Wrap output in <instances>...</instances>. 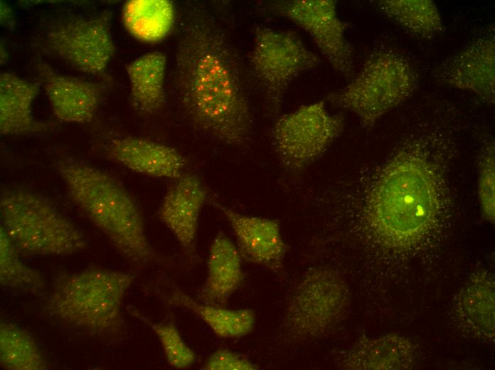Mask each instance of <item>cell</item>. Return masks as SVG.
<instances>
[{"label":"cell","instance_id":"2","mask_svg":"<svg viewBox=\"0 0 495 370\" xmlns=\"http://www.w3.org/2000/svg\"><path fill=\"white\" fill-rule=\"evenodd\" d=\"M174 88L193 127L225 144L248 142L252 115L238 59L224 31L204 10L191 11L183 24Z\"/></svg>","mask_w":495,"mask_h":370},{"label":"cell","instance_id":"6","mask_svg":"<svg viewBox=\"0 0 495 370\" xmlns=\"http://www.w3.org/2000/svg\"><path fill=\"white\" fill-rule=\"evenodd\" d=\"M1 227L20 253L68 255L87 246L82 232L47 199L24 189L4 190Z\"/></svg>","mask_w":495,"mask_h":370},{"label":"cell","instance_id":"17","mask_svg":"<svg viewBox=\"0 0 495 370\" xmlns=\"http://www.w3.org/2000/svg\"><path fill=\"white\" fill-rule=\"evenodd\" d=\"M494 282L491 272L477 270L467 278L453 300V314L459 329L477 341H494Z\"/></svg>","mask_w":495,"mask_h":370},{"label":"cell","instance_id":"27","mask_svg":"<svg viewBox=\"0 0 495 370\" xmlns=\"http://www.w3.org/2000/svg\"><path fill=\"white\" fill-rule=\"evenodd\" d=\"M478 197L484 218L495 221V152L494 139L487 140L478 157Z\"/></svg>","mask_w":495,"mask_h":370},{"label":"cell","instance_id":"8","mask_svg":"<svg viewBox=\"0 0 495 370\" xmlns=\"http://www.w3.org/2000/svg\"><path fill=\"white\" fill-rule=\"evenodd\" d=\"M348 286L335 269L309 270L294 287L281 324L289 343L312 341L329 334L344 319L350 305Z\"/></svg>","mask_w":495,"mask_h":370},{"label":"cell","instance_id":"12","mask_svg":"<svg viewBox=\"0 0 495 370\" xmlns=\"http://www.w3.org/2000/svg\"><path fill=\"white\" fill-rule=\"evenodd\" d=\"M438 83L475 95L484 103L495 100L494 26H489L463 48L432 70Z\"/></svg>","mask_w":495,"mask_h":370},{"label":"cell","instance_id":"16","mask_svg":"<svg viewBox=\"0 0 495 370\" xmlns=\"http://www.w3.org/2000/svg\"><path fill=\"white\" fill-rule=\"evenodd\" d=\"M106 158L145 176L175 179L185 171L187 161L178 149L149 139L125 136L103 145Z\"/></svg>","mask_w":495,"mask_h":370},{"label":"cell","instance_id":"30","mask_svg":"<svg viewBox=\"0 0 495 370\" xmlns=\"http://www.w3.org/2000/svg\"><path fill=\"white\" fill-rule=\"evenodd\" d=\"M1 23L8 28H14L16 24L15 16L12 9L4 1L0 4Z\"/></svg>","mask_w":495,"mask_h":370},{"label":"cell","instance_id":"31","mask_svg":"<svg viewBox=\"0 0 495 370\" xmlns=\"http://www.w3.org/2000/svg\"><path fill=\"white\" fill-rule=\"evenodd\" d=\"M9 58V53L6 51V49L4 48V45H2V43H1V64L4 65Z\"/></svg>","mask_w":495,"mask_h":370},{"label":"cell","instance_id":"4","mask_svg":"<svg viewBox=\"0 0 495 370\" xmlns=\"http://www.w3.org/2000/svg\"><path fill=\"white\" fill-rule=\"evenodd\" d=\"M134 280L131 273L105 269L64 275L52 287L46 310L92 335H114L124 327L123 301Z\"/></svg>","mask_w":495,"mask_h":370},{"label":"cell","instance_id":"24","mask_svg":"<svg viewBox=\"0 0 495 370\" xmlns=\"http://www.w3.org/2000/svg\"><path fill=\"white\" fill-rule=\"evenodd\" d=\"M378 10L408 34L430 39L442 33L445 27L440 12L431 0H381Z\"/></svg>","mask_w":495,"mask_h":370},{"label":"cell","instance_id":"18","mask_svg":"<svg viewBox=\"0 0 495 370\" xmlns=\"http://www.w3.org/2000/svg\"><path fill=\"white\" fill-rule=\"evenodd\" d=\"M416 361L411 339L390 333L359 338L339 354L336 366L346 370H406L412 369Z\"/></svg>","mask_w":495,"mask_h":370},{"label":"cell","instance_id":"20","mask_svg":"<svg viewBox=\"0 0 495 370\" xmlns=\"http://www.w3.org/2000/svg\"><path fill=\"white\" fill-rule=\"evenodd\" d=\"M242 260L237 245L223 231H219L210 246L200 302L218 306L224 304L243 282Z\"/></svg>","mask_w":495,"mask_h":370},{"label":"cell","instance_id":"25","mask_svg":"<svg viewBox=\"0 0 495 370\" xmlns=\"http://www.w3.org/2000/svg\"><path fill=\"white\" fill-rule=\"evenodd\" d=\"M0 364L8 370H44L46 361L26 330L9 322L0 323Z\"/></svg>","mask_w":495,"mask_h":370},{"label":"cell","instance_id":"14","mask_svg":"<svg viewBox=\"0 0 495 370\" xmlns=\"http://www.w3.org/2000/svg\"><path fill=\"white\" fill-rule=\"evenodd\" d=\"M210 201L229 223L242 259L272 270L282 267L287 246L278 220L245 215L215 199Z\"/></svg>","mask_w":495,"mask_h":370},{"label":"cell","instance_id":"10","mask_svg":"<svg viewBox=\"0 0 495 370\" xmlns=\"http://www.w3.org/2000/svg\"><path fill=\"white\" fill-rule=\"evenodd\" d=\"M250 62L271 112L277 115L290 83L301 73L317 67L320 59L295 32L259 26L254 31Z\"/></svg>","mask_w":495,"mask_h":370},{"label":"cell","instance_id":"1","mask_svg":"<svg viewBox=\"0 0 495 370\" xmlns=\"http://www.w3.org/2000/svg\"><path fill=\"white\" fill-rule=\"evenodd\" d=\"M452 128L443 120L417 121L378 164L303 194L357 209L366 235L380 248L412 250L435 229L452 196Z\"/></svg>","mask_w":495,"mask_h":370},{"label":"cell","instance_id":"21","mask_svg":"<svg viewBox=\"0 0 495 370\" xmlns=\"http://www.w3.org/2000/svg\"><path fill=\"white\" fill-rule=\"evenodd\" d=\"M167 58L161 51L143 54L126 66L132 106L142 115L161 111L166 101Z\"/></svg>","mask_w":495,"mask_h":370},{"label":"cell","instance_id":"15","mask_svg":"<svg viewBox=\"0 0 495 370\" xmlns=\"http://www.w3.org/2000/svg\"><path fill=\"white\" fill-rule=\"evenodd\" d=\"M207 190L199 177L184 171L173 180L162 199L158 215L188 256L196 254L199 217Z\"/></svg>","mask_w":495,"mask_h":370},{"label":"cell","instance_id":"19","mask_svg":"<svg viewBox=\"0 0 495 370\" xmlns=\"http://www.w3.org/2000/svg\"><path fill=\"white\" fill-rule=\"evenodd\" d=\"M41 85L11 72L0 74V132L3 135L25 134L46 130L49 125L38 121L33 104Z\"/></svg>","mask_w":495,"mask_h":370},{"label":"cell","instance_id":"11","mask_svg":"<svg viewBox=\"0 0 495 370\" xmlns=\"http://www.w3.org/2000/svg\"><path fill=\"white\" fill-rule=\"evenodd\" d=\"M267 9L304 30L335 70L346 77L353 74V50L345 36L346 24L338 16L336 1H275Z\"/></svg>","mask_w":495,"mask_h":370},{"label":"cell","instance_id":"23","mask_svg":"<svg viewBox=\"0 0 495 370\" xmlns=\"http://www.w3.org/2000/svg\"><path fill=\"white\" fill-rule=\"evenodd\" d=\"M168 301L171 305L193 312L222 338H240L251 333L255 327V313L250 309L231 310L197 302L177 290L170 294Z\"/></svg>","mask_w":495,"mask_h":370},{"label":"cell","instance_id":"9","mask_svg":"<svg viewBox=\"0 0 495 370\" xmlns=\"http://www.w3.org/2000/svg\"><path fill=\"white\" fill-rule=\"evenodd\" d=\"M324 100L304 105L279 116L272 142L284 169L299 174L321 158L341 134L344 117L330 113Z\"/></svg>","mask_w":495,"mask_h":370},{"label":"cell","instance_id":"13","mask_svg":"<svg viewBox=\"0 0 495 370\" xmlns=\"http://www.w3.org/2000/svg\"><path fill=\"white\" fill-rule=\"evenodd\" d=\"M32 64L57 119L77 124L92 120L107 89L103 83L59 73L39 56Z\"/></svg>","mask_w":495,"mask_h":370},{"label":"cell","instance_id":"3","mask_svg":"<svg viewBox=\"0 0 495 370\" xmlns=\"http://www.w3.org/2000/svg\"><path fill=\"white\" fill-rule=\"evenodd\" d=\"M55 167L73 202L124 258L139 265L156 260L139 207L118 179L71 157L59 158Z\"/></svg>","mask_w":495,"mask_h":370},{"label":"cell","instance_id":"7","mask_svg":"<svg viewBox=\"0 0 495 370\" xmlns=\"http://www.w3.org/2000/svg\"><path fill=\"white\" fill-rule=\"evenodd\" d=\"M112 20L110 10L88 16L63 14L44 23L31 43L38 53L102 78L116 51Z\"/></svg>","mask_w":495,"mask_h":370},{"label":"cell","instance_id":"5","mask_svg":"<svg viewBox=\"0 0 495 370\" xmlns=\"http://www.w3.org/2000/svg\"><path fill=\"white\" fill-rule=\"evenodd\" d=\"M418 84V75L408 58L394 48L381 46L368 55L348 85L330 92L325 100L351 111L362 127L370 130L385 114L408 100Z\"/></svg>","mask_w":495,"mask_h":370},{"label":"cell","instance_id":"26","mask_svg":"<svg viewBox=\"0 0 495 370\" xmlns=\"http://www.w3.org/2000/svg\"><path fill=\"white\" fill-rule=\"evenodd\" d=\"M0 284L2 287L36 293L45 287L43 275L26 265L20 252L12 243L4 229L0 228Z\"/></svg>","mask_w":495,"mask_h":370},{"label":"cell","instance_id":"28","mask_svg":"<svg viewBox=\"0 0 495 370\" xmlns=\"http://www.w3.org/2000/svg\"><path fill=\"white\" fill-rule=\"evenodd\" d=\"M155 332L158 337L169 364L176 369H186L193 365L196 355L185 343L179 329L173 322L154 323L137 314Z\"/></svg>","mask_w":495,"mask_h":370},{"label":"cell","instance_id":"22","mask_svg":"<svg viewBox=\"0 0 495 370\" xmlns=\"http://www.w3.org/2000/svg\"><path fill=\"white\" fill-rule=\"evenodd\" d=\"M175 19V6L170 0H129L122 7L124 28L134 38L146 43L165 38Z\"/></svg>","mask_w":495,"mask_h":370},{"label":"cell","instance_id":"29","mask_svg":"<svg viewBox=\"0 0 495 370\" xmlns=\"http://www.w3.org/2000/svg\"><path fill=\"white\" fill-rule=\"evenodd\" d=\"M259 369V366L245 356L222 348L213 352L201 368L204 370H256Z\"/></svg>","mask_w":495,"mask_h":370}]
</instances>
